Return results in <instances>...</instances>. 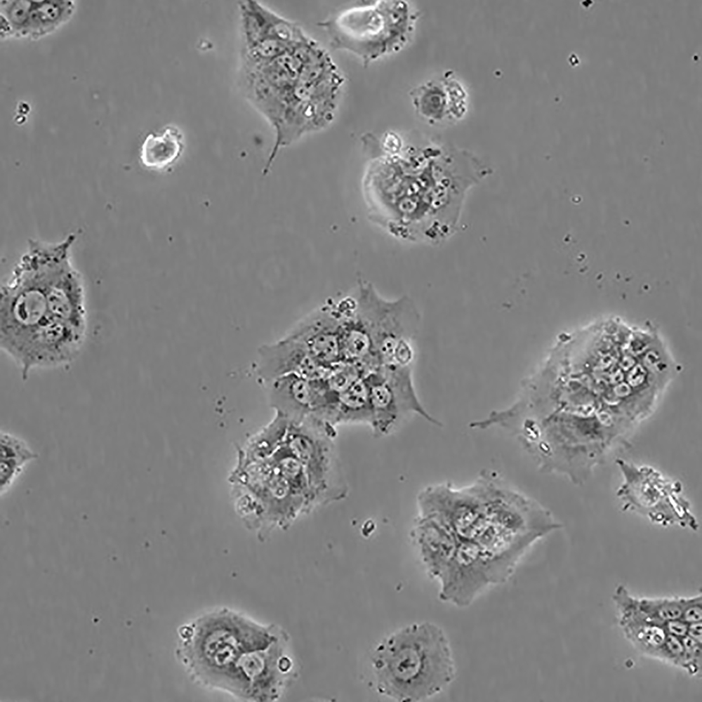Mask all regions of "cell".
<instances>
[{
	"label": "cell",
	"instance_id": "6da1fadb",
	"mask_svg": "<svg viewBox=\"0 0 702 702\" xmlns=\"http://www.w3.org/2000/svg\"><path fill=\"white\" fill-rule=\"evenodd\" d=\"M436 519L453 540L475 545L498 560L522 556L535 541L532 500L491 470L481 472L468 486L447 488Z\"/></svg>",
	"mask_w": 702,
	"mask_h": 702
},
{
	"label": "cell",
	"instance_id": "7a4b0ae2",
	"mask_svg": "<svg viewBox=\"0 0 702 702\" xmlns=\"http://www.w3.org/2000/svg\"><path fill=\"white\" fill-rule=\"evenodd\" d=\"M510 432L542 472L564 476L578 486L628 437L598 412L562 410L519 420Z\"/></svg>",
	"mask_w": 702,
	"mask_h": 702
},
{
	"label": "cell",
	"instance_id": "3957f363",
	"mask_svg": "<svg viewBox=\"0 0 702 702\" xmlns=\"http://www.w3.org/2000/svg\"><path fill=\"white\" fill-rule=\"evenodd\" d=\"M372 667L380 694L398 701H419L444 690L456 666L444 630L431 622L405 626L375 649Z\"/></svg>",
	"mask_w": 702,
	"mask_h": 702
},
{
	"label": "cell",
	"instance_id": "277c9868",
	"mask_svg": "<svg viewBox=\"0 0 702 702\" xmlns=\"http://www.w3.org/2000/svg\"><path fill=\"white\" fill-rule=\"evenodd\" d=\"M284 633L277 626L221 608L180 627L177 656L194 681L227 693L239 660Z\"/></svg>",
	"mask_w": 702,
	"mask_h": 702
},
{
	"label": "cell",
	"instance_id": "5b68a950",
	"mask_svg": "<svg viewBox=\"0 0 702 702\" xmlns=\"http://www.w3.org/2000/svg\"><path fill=\"white\" fill-rule=\"evenodd\" d=\"M418 18L405 1H371L345 8L319 22L333 49L350 52L364 67L401 51L410 41Z\"/></svg>",
	"mask_w": 702,
	"mask_h": 702
},
{
	"label": "cell",
	"instance_id": "8992f818",
	"mask_svg": "<svg viewBox=\"0 0 702 702\" xmlns=\"http://www.w3.org/2000/svg\"><path fill=\"white\" fill-rule=\"evenodd\" d=\"M238 510L250 525L271 531L286 529L301 514L305 499L277 471L269 459L237 467L232 475Z\"/></svg>",
	"mask_w": 702,
	"mask_h": 702
},
{
	"label": "cell",
	"instance_id": "52a82bcc",
	"mask_svg": "<svg viewBox=\"0 0 702 702\" xmlns=\"http://www.w3.org/2000/svg\"><path fill=\"white\" fill-rule=\"evenodd\" d=\"M355 297L369 329L377 366H411L413 342L420 322L413 300L406 296L386 300L364 280L358 282Z\"/></svg>",
	"mask_w": 702,
	"mask_h": 702
},
{
	"label": "cell",
	"instance_id": "ba28073f",
	"mask_svg": "<svg viewBox=\"0 0 702 702\" xmlns=\"http://www.w3.org/2000/svg\"><path fill=\"white\" fill-rule=\"evenodd\" d=\"M622 476L616 496L624 510L639 514L663 526H679L697 531L698 523L683 496L680 482L666 477L649 465L618 458Z\"/></svg>",
	"mask_w": 702,
	"mask_h": 702
},
{
	"label": "cell",
	"instance_id": "9c48e42d",
	"mask_svg": "<svg viewBox=\"0 0 702 702\" xmlns=\"http://www.w3.org/2000/svg\"><path fill=\"white\" fill-rule=\"evenodd\" d=\"M336 437L335 426L312 416L289 425L284 444L304 467L315 509L342 501L349 492Z\"/></svg>",
	"mask_w": 702,
	"mask_h": 702
},
{
	"label": "cell",
	"instance_id": "30bf717a",
	"mask_svg": "<svg viewBox=\"0 0 702 702\" xmlns=\"http://www.w3.org/2000/svg\"><path fill=\"white\" fill-rule=\"evenodd\" d=\"M364 378L369 390L371 428L374 436L391 434L413 414L433 425H442L420 403L413 385L411 366H380L366 374Z\"/></svg>",
	"mask_w": 702,
	"mask_h": 702
},
{
	"label": "cell",
	"instance_id": "8fae6325",
	"mask_svg": "<svg viewBox=\"0 0 702 702\" xmlns=\"http://www.w3.org/2000/svg\"><path fill=\"white\" fill-rule=\"evenodd\" d=\"M288 640L285 633L268 647L244 654L235 666L229 694L253 701L278 699L293 672Z\"/></svg>",
	"mask_w": 702,
	"mask_h": 702
},
{
	"label": "cell",
	"instance_id": "7c38bea8",
	"mask_svg": "<svg viewBox=\"0 0 702 702\" xmlns=\"http://www.w3.org/2000/svg\"><path fill=\"white\" fill-rule=\"evenodd\" d=\"M267 385L270 406L289 423H298L312 416L336 427L338 395L324 378H309L292 373Z\"/></svg>",
	"mask_w": 702,
	"mask_h": 702
},
{
	"label": "cell",
	"instance_id": "4fadbf2b",
	"mask_svg": "<svg viewBox=\"0 0 702 702\" xmlns=\"http://www.w3.org/2000/svg\"><path fill=\"white\" fill-rule=\"evenodd\" d=\"M343 323L338 300H329L302 319L287 335L300 341L319 364L330 369L342 361Z\"/></svg>",
	"mask_w": 702,
	"mask_h": 702
},
{
	"label": "cell",
	"instance_id": "5bb4252c",
	"mask_svg": "<svg viewBox=\"0 0 702 702\" xmlns=\"http://www.w3.org/2000/svg\"><path fill=\"white\" fill-rule=\"evenodd\" d=\"M409 95L416 114L433 126L461 120L468 110V93L452 75L431 79L413 88Z\"/></svg>",
	"mask_w": 702,
	"mask_h": 702
},
{
	"label": "cell",
	"instance_id": "9a60e30c",
	"mask_svg": "<svg viewBox=\"0 0 702 702\" xmlns=\"http://www.w3.org/2000/svg\"><path fill=\"white\" fill-rule=\"evenodd\" d=\"M329 371L310 355L300 341L289 335L276 342L260 345L256 352L255 371L265 384L292 373L309 378H323Z\"/></svg>",
	"mask_w": 702,
	"mask_h": 702
},
{
	"label": "cell",
	"instance_id": "2e32d148",
	"mask_svg": "<svg viewBox=\"0 0 702 702\" xmlns=\"http://www.w3.org/2000/svg\"><path fill=\"white\" fill-rule=\"evenodd\" d=\"M335 102L290 99L279 121L274 126L276 138L263 169L266 176L281 147L290 145L303 134L319 131L332 121Z\"/></svg>",
	"mask_w": 702,
	"mask_h": 702
},
{
	"label": "cell",
	"instance_id": "e0dca14e",
	"mask_svg": "<svg viewBox=\"0 0 702 702\" xmlns=\"http://www.w3.org/2000/svg\"><path fill=\"white\" fill-rule=\"evenodd\" d=\"M244 46L265 39L296 44L307 39L301 27L263 6L257 1L239 2Z\"/></svg>",
	"mask_w": 702,
	"mask_h": 702
},
{
	"label": "cell",
	"instance_id": "ac0fdd59",
	"mask_svg": "<svg viewBox=\"0 0 702 702\" xmlns=\"http://www.w3.org/2000/svg\"><path fill=\"white\" fill-rule=\"evenodd\" d=\"M619 614V624L625 637L641 652L656 658L667 633L663 626L656 625L642 613L637 598L619 585L613 596Z\"/></svg>",
	"mask_w": 702,
	"mask_h": 702
},
{
	"label": "cell",
	"instance_id": "d6986e66",
	"mask_svg": "<svg viewBox=\"0 0 702 702\" xmlns=\"http://www.w3.org/2000/svg\"><path fill=\"white\" fill-rule=\"evenodd\" d=\"M183 138L176 127L168 126L161 133H149L140 151L142 165L150 170L160 171L173 165L181 156Z\"/></svg>",
	"mask_w": 702,
	"mask_h": 702
},
{
	"label": "cell",
	"instance_id": "ffe728a7",
	"mask_svg": "<svg viewBox=\"0 0 702 702\" xmlns=\"http://www.w3.org/2000/svg\"><path fill=\"white\" fill-rule=\"evenodd\" d=\"M0 444V486L3 496L38 455L26 441L8 432L1 431Z\"/></svg>",
	"mask_w": 702,
	"mask_h": 702
},
{
	"label": "cell",
	"instance_id": "44dd1931",
	"mask_svg": "<svg viewBox=\"0 0 702 702\" xmlns=\"http://www.w3.org/2000/svg\"><path fill=\"white\" fill-rule=\"evenodd\" d=\"M75 11L72 0H32L28 38L39 40L52 34L69 22Z\"/></svg>",
	"mask_w": 702,
	"mask_h": 702
},
{
	"label": "cell",
	"instance_id": "7402d4cb",
	"mask_svg": "<svg viewBox=\"0 0 702 702\" xmlns=\"http://www.w3.org/2000/svg\"><path fill=\"white\" fill-rule=\"evenodd\" d=\"M289 423L283 416L276 413L272 420L248 441L239 453L237 467L260 462L270 458L284 444Z\"/></svg>",
	"mask_w": 702,
	"mask_h": 702
},
{
	"label": "cell",
	"instance_id": "603a6c76",
	"mask_svg": "<svg viewBox=\"0 0 702 702\" xmlns=\"http://www.w3.org/2000/svg\"><path fill=\"white\" fill-rule=\"evenodd\" d=\"M372 424L369 387L364 376L338 395L336 425Z\"/></svg>",
	"mask_w": 702,
	"mask_h": 702
},
{
	"label": "cell",
	"instance_id": "cb8c5ba5",
	"mask_svg": "<svg viewBox=\"0 0 702 702\" xmlns=\"http://www.w3.org/2000/svg\"><path fill=\"white\" fill-rule=\"evenodd\" d=\"M268 459L290 486L305 499L307 514L315 510L304 467L290 449L283 444Z\"/></svg>",
	"mask_w": 702,
	"mask_h": 702
},
{
	"label": "cell",
	"instance_id": "d4e9b609",
	"mask_svg": "<svg viewBox=\"0 0 702 702\" xmlns=\"http://www.w3.org/2000/svg\"><path fill=\"white\" fill-rule=\"evenodd\" d=\"M32 0H4L0 4L1 39L28 37Z\"/></svg>",
	"mask_w": 702,
	"mask_h": 702
},
{
	"label": "cell",
	"instance_id": "484cf974",
	"mask_svg": "<svg viewBox=\"0 0 702 702\" xmlns=\"http://www.w3.org/2000/svg\"><path fill=\"white\" fill-rule=\"evenodd\" d=\"M684 602V597L637 599L639 609L649 621L663 627L665 622L680 618Z\"/></svg>",
	"mask_w": 702,
	"mask_h": 702
},
{
	"label": "cell",
	"instance_id": "4316f807",
	"mask_svg": "<svg viewBox=\"0 0 702 702\" xmlns=\"http://www.w3.org/2000/svg\"><path fill=\"white\" fill-rule=\"evenodd\" d=\"M367 373L359 364L341 361L329 369L324 380L329 388L339 395Z\"/></svg>",
	"mask_w": 702,
	"mask_h": 702
},
{
	"label": "cell",
	"instance_id": "83f0119b",
	"mask_svg": "<svg viewBox=\"0 0 702 702\" xmlns=\"http://www.w3.org/2000/svg\"><path fill=\"white\" fill-rule=\"evenodd\" d=\"M682 642L684 651L679 666L687 670L689 674L695 675L701 669V642L687 635L682 638Z\"/></svg>",
	"mask_w": 702,
	"mask_h": 702
},
{
	"label": "cell",
	"instance_id": "f1b7e54d",
	"mask_svg": "<svg viewBox=\"0 0 702 702\" xmlns=\"http://www.w3.org/2000/svg\"><path fill=\"white\" fill-rule=\"evenodd\" d=\"M684 647L682 639L667 635L661 647L656 658L679 666L683 654Z\"/></svg>",
	"mask_w": 702,
	"mask_h": 702
},
{
	"label": "cell",
	"instance_id": "f546056e",
	"mask_svg": "<svg viewBox=\"0 0 702 702\" xmlns=\"http://www.w3.org/2000/svg\"><path fill=\"white\" fill-rule=\"evenodd\" d=\"M680 618L688 624L702 621L701 595L692 597L684 598L682 611Z\"/></svg>",
	"mask_w": 702,
	"mask_h": 702
},
{
	"label": "cell",
	"instance_id": "4dcf8cb0",
	"mask_svg": "<svg viewBox=\"0 0 702 702\" xmlns=\"http://www.w3.org/2000/svg\"><path fill=\"white\" fill-rule=\"evenodd\" d=\"M688 627L689 624L681 618L670 620L663 624V628L667 635L680 639L687 636Z\"/></svg>",
	"mask_w": 702,
	"mask_h": 702
},
{
	"label": "cell",
	"instance_id": "1f68e13d",
	"mask_svg": "<svg viewBox=\"0 0 702 702\" xmlns=\"http://www.w3.org/2000/svg\"><path fill=\"white\" fill-rule=\"evenodd\" d=\"M383 149L390 153H397L402 147V139L392 131L384 133L382 140Z\"/></svg>",
	"mask_w": 702,
	"mask_h": 702
},
{
	"label": "cell",
	"instance_id": "d6a6232c",
	"mask_svg": "<svg viewBox=\"0 0 702 702\" xmlns=\"http://www.w3.org/2000/svg\"><path fill=\"white\" fill-rule=\"evenodd\" d=\"M687 635L693 640L702 643L701 621L689 624Z\"/></svg>",
	"mask_w": 702,
	"mask_h": 702
}]
</instances>
